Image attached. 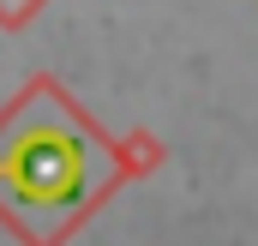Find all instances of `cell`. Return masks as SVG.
<instances>
[{
  "label": "cell",
  "mask_w": 258,
  "mask_h": 246,
  "mask_svg": "<svg viewBox=\"0 0 258 246\" xmlns=\"http://www.w3.org/2000/svg\"><path fill=\"white\" fill-rule=\"evenodd\" d=\"M42 6H48V0H0V30H24V24H36Z\"/></svg>",
  "instance_id": "3"
},
{
  "label": "cell",
  "mask_w": 258,
  "mask_h": 246,
  "mask_svg": "<svg viewBox=\"0 0 258 246\" xmlns=\"http://www.w3.org/2000/svg\"><path fill=\"white\" fill-rule=\"evenodd\" d=\"M162 138L156 132H144V126H132V132H120L114 138V168H120V180H144V174H156L162 168Z\"/></svg>",
  "instance_id": "2"
},
{
  "label": "cell",
  "mask_w": 258,
  "mask_h": 246,
  "mask_svg": "<svg viewBox=\"0 0 258 246\" xmlns=\"http://www.w3.org/2000/svg\"><path fill=\"white\" fill-rule=\"evenodd\" d=\"M120 186L114 138L72 102L54 72L0 102V222L24 246H60Z\"/></svg>",
  "instance_id": "1"
}]
</instances>
